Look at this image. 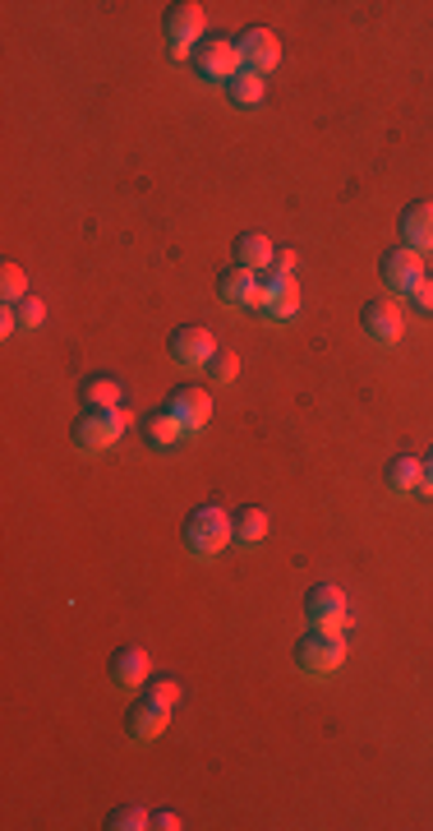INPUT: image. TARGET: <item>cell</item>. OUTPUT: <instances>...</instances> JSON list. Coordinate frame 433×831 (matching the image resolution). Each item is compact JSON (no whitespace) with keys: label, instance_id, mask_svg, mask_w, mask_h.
Masks as SVG:
<instances>
[{"label":"cell","instance_id":"obj_7","mask_svg":"<svg viewBox=\"0 0 433 831\" xmlns=\"http://www.w3.org/2000/svg\"><path fill=\"white\" fill-rule=\"evenodd\" d=\"M216 352H222V346H216V338L199 323H185V328H175L171 333V360L185 365V370H208V360Z\"/></svg>","mask_w":433,"mask_h":831},{"label":"cell","instance_id":"obj_2","mask_svg":"<svg viewBox=\"0 0 433 831\" xmlns=\"http://www.w3.org/2000/svg\"><path fill=\"white\" fill-rule=\"evenodd\" d=\"M129 425H134L129 407H88L84 416L74 420V449L102 453V449H111V443L129 430Z\"/></svg>","mask_w":433,"mask_h":831},{"label":"cell","instance_id":"obj_28","mask_svg":"<svg viewBox=\"0 0 433 831\" xmlns=\"http://www.w3.org/2000/svg\"><path fill=\"white\" fill-rule=\"evenodd\" d=\"M144 688L152 693V698H162L166 707H175V702H181V684H175V680H148Z\"/></svg>","mask_w":433,"mask_h":831},{"label":"cell","instance_id":"obj_25","mask_svg":"<svg viewBox=\"0 0 433 831\" xmlns=\"http://www.w3.org/2000/svg\"><path fill=\"white\" fill-rule=\"evenodd\" d=\"M208 375H212V383H231L235 375H240V360H235L231 352H216V356L208 360Z\"/></svg>","mask_w":433,"mask_h":831},{"label":"cell","instance_id":"obj_26","mask_svg":"<svg viewBox=\"0 0 433 831\" xmlns=\"http://www.w3.org/2000/svg\"><path fill=\"white\" fill-rule=\"evenodd\" d=\"M406 301H410V310H420V315H433V278H420L416 286L406 292Z\"/></svg>","mask_w":433,"mask_h":831},{"label":"cell","instance_id":"obj_32","mask_svg":"<svg viewBox=\"0 0 433 831\" xmlns=\"http://www.w3.org/2000/svg\"><path fill=\"white\" fill-rule=\"evenodd\" d=\"M424 490H433V449H429V457H424Z\"/></svg>","mask_w":433,"mask_h":831},{"label":"cell","instance_id":"obj_3","mask_svg":"<svg viewBox=\"0 0 433 831\" xmlns=\"http://www.w3.org/2000/svg\"><path fill=\"white\" fill-rule=\"evenodd\" d=\"M346 661V637L332 633V628H309L300 637V647H295V665H300L309 680H327V674H337Z\"/></svg>","mask_w":433,"mask_h":831},{"label":"cell","instance_id":"obj_1","mask_svg":"<svg viewBox=\"0 0 433 831\" xmlns=\"http://www.w3.org/2000/svg\"><path fill=\"white\" fill-rule=\"evenodd\" d=\"M231 540H235V527H231V513L222 504H199L185 517V550L194 559H216Z\"/></svg>","mask_w":433,"mask_h":831},{"label":"cell","instance_id":"obj_11","mask_svg":"<svg viewBox=\"0 0 433 831\" xmlns=\"http://www.w3.org/2000/svg\"><path fill=\"white\" fill-rule=\"evenodd\" d=\"M379 278H383V282H387L397 296H406L410 286H416V282L424 278V264H420L416 249L392 245V249H383V259H379Z\"/></svg>","mask_w":433,"mask_h":831},{"label":"cell","instance_id":"obj_10","mask_svg":"<svg viewBox=\"0 0 433 831\" xmlns=\"http://www.w3.org/2000/svg\"><path fill=\"white\" fill-rule=\"evenodd\" d=\"M235 51H240V65L253 70V74L277 70V61H282V42H277V33L272 28H245L240 37H235Z\"/></svg>","mask_w":433,"mask_h":831},{"label":"cell","instance_id":"obj_20","mask_svg":"<svg viewBox=\"0 0 433 831\" xmlns=\"http://www.w3.org/2000/svg\"><path fill=\"white\" fill-rule=\"evenodd\" d=\"M231 527H235V540H240V546H259V540L268 536V513L259 504H245L231 517Z\"/></svg>","mask_w":433,"mask_h":831},{"label":"cell","instance_id":"obj_9","mask_svg":"<svg viewBox=\"0 0 433 831\" xmlns=\"http://www.w3.org/2000/svg\"><path fill=\"white\" fill-rule=\"evenodd\" d=\"M300 310V286L295 278H277V273H263L259 278V315L272 323H286Z\"/></svg>","mask_w":433,"mask_h":831},{"label":"cell","instance_id":"obj_30","mask_svg":"<svg viewBox=\"0 0 433 831\" xmlns=\"http://www.w3.org/2000/svg\"><path fill=\"white\" fill-rule=\"evenodd\" d=\"M14 328H18V310L5 305V310H0V338H14Z\"/></svg>","mask_w":433,"mask_h":831},{"label":"cell","instance_id":"obj_18","mask_svg":"<svg viewBox=\"0 0 433 831\" xmlns=\"http://www.w3.org/2000/svg\"><path fill=\"white\" fill-rule=\"evenodd\" d=\"M387 490L392 494H424V462L420 457H392L387 462Z\"/></svg>","mask_w":433,"mask_h":831},{"label":"cell","instance_id":"obj_16","mask_svg":"<svg viewBox=\"0 0 433 831\" xmlns=\"http://www.w3.org/2000/svg\"><path fill=\"white\" fill-rule=\"evenodd\" d=\"M111 680L115 684H121V688H134V693H139L148 680H152V661H148V651L144 647H121V651H115L111 656Z\"/></svg>","mask_w":433,"mask_h":831},{"label":"cell","instance_id":"obj_31","mask_svg":"<svg viewBox=\"0 0 433 831\" xmlns=\"http://www.w3.org/2000/svg\"><path fill=\"white\" fill-rule=\"evenodd\" d=\"M152 827H162V831H181L185 822H181V818H175V814H171V808H162V814H157V818H152Z\"/></svg>","mask_w":433,"mask_h":831},{"label":"cell","instance_id":"obj_6","mask_svg":"<svg viewBox=\"0 0 433 831\" xmlns=\"http://www.w3.org/2000/svg\"><path fill=\"white\" fill-rule=\"evenodd\" d=\"M305 614H309V628H332V633H342V628L350 624L346 591H342V587H332V583L309 587V596H305Z\"/></svg>","mask_w":433,"mask_h":831},{"label":"cell","instance_id":"obj_21","mask_svg":"<svg viewBox=\"0 0 433 831\" xmlns=\"http://www.w3.org/2000/svg\"><path fill=\"white\" fill-rule=\"evenodd\" d=\"M226 98L235 107H259L263 102V74H253V70H240L235 80L226 84Z\"/></svg>","mask_w":433,"mask_h":831},{"label":"cell","instance_id":"obj_13","mask_svg":"<svg viewBox=\"0 0 433 831\" xmlns=\"http://www.w3.org/2000/svg\"><path fill=\"white\" fill-rule=\"evenodd\" d=\"M166 416L181 425L185 435H194V430H203V425H208L212 398H208L203 389H194V383H185V389H175V393L166 398Z\"/></svg>","mask_w":433,"mask_h":831},{"label":"cell","instance_id":"obj_12","mask_svg":"<svg viewBox=\"0 0 433 831\" xmlns=\"http://www.w3.org/2000/svg\"><path fill=\"white\" fill-rule=\"evenodd\" d=\"M360 328L369 333V342L392 346V342H401V333H406V315H401L397 301H369L364 315H360Z\"/></svg>","mask_w":433,"mask_h":831},{"label":"cell","instance_id":"obj_14","mask_svg":"<svg viewBox=\"0 0 433 831\" xmlns=\"http://www.w3.org/2000/svg\"><path fill=\"white\" fill-rule=\"evenodd\" d=\"M216 296H222V305H231V310H259V273H249V268H226L222 278H216Z\"/></svg>","mask_w":433,"mask_h":831},{"label":"cell","instance_id":"obj_15","mask_svg":"<svg viewBox=\"0 0 433 831\" xmlns=\"http://www.w3.org/2000/svg\"><path fill=\"white\" fill-rule=\"evenodd\" d=\"M401 245L424 255L433 249V199H416L401 208Z\"/></svg>","mask_w":433,"mask_h":831},{"label":"cell","instance_id":"obj_4","mask_svg":"<svg viewBox=\"0 0 433 831\" xmlns=\"http://www.w3.org/2000/svg\"><path fill=\"white\" fill-rule=\"evenodd\" d=\"M162 28H166V42L175 56H194L203 42V28H208V14L199 0H181V5H171L166 19H162Z\"/></svg>","mask_w":433,"mask_h":831},{"label":"cell","instance_id":"obj_5","mask_svg":"<svg viewBox=\"0 0 433 831\" xmlns=\"http://www.w3.org/2000/svg\"><path fill=\"white\" fill-rule=\"evenodd\" d=\"M194 74H199L203 84H231L235 74H240V51H235L231 37H212V42H199V51L189 56Z\"/></svg>","mask_w":433,"mask_h":831},{"label":"cell","instance_id":"obj_23","mask_svg":"<svg viewBox=\"0 0 433 831\" xmlns=\"http://www.w3.org/2000/svg\"><path fill=\"white\" fill-rule=\"evenodd\" d=\"M107 827L111 831H144V827H152V818L144 814L139 804H121V808H111V814H107Z\"/></svg>","mask_w":433,"mask_h":831},{"label":"cell","instance_id":"obj_8","mask_svg":"<svg viewBox=\"0 0 433 831\" xmlns=\"http://www.w3.org/2000/svg\"><path fill=\"white\" fill-rule=\"evenodd\" d=\"M171 711H175V707H166L162 698H152L148 688H139V698H134L129 717H125V734H129L134 744H148V740H157V734L166 730Z\"/></svg>","mask_w":433,"mask_h":831},{"label":"cell","instance_id":"obj_24","mask_svg":"<svg viewBox=\"0 0 433 831\" xmlns=\"http://www.w3.org/2000/svg\"><path fill=\"white\" fill-rule=\"evenodd\" d=\"M24 296H28L24 268H18V264H5V273H0V301H5V305H18Z\"/></svg>","mask_w":433,"mask_h":831},{"label":"cell","instance_id":"obj_22","mask_svg":"<svg viewBox=\"0 0 433 831\" xmlns=\"http://www.w3.org/2000/svg\"><path fill=\"white\" fill-rule=\"evenodd\" d=\"M84 407H121V383L111 375H92L84 383Z\"/></svg>","mask_w":433,"mask_h":831},{"label":"cell","instance_id":"obj_29","mask_svg":"<svg viewBox=\"0 0 433 831\" xmlns=\"http://www.w3.org/2000/svg\"><path fill=\"white\" fill-rule=\"evenodd\" d=\"M268 273L290 278V273H295V249H277V255H272V268H268Z\"/></svg>","mask_w":433,"mask_h":831},{"label":"cell","instance_id":"obj_19","mask_svg":"<svg viewBox=\"0 0 433 831\" xmlns=\"http://www.w3.org/2000/svg\"><path fill=\"white\" fill-rule=\"evenodd\" d=\"M139 430H144V443H148V449H175V439L185 435L181 425H175V420L166 416V407H162V412H148V416L139 420Z\"/></svg>","mask_w":433,"mask_h":831},{"label":"cell","instance_id":"obj_27","mask_svg":"<svg viewBox=\"0 0 433 831\" xmlns=\"http://www.w3.org/2000/svg\"><path fill=\"white\" fill-rule=\"evenodd\" d=\"M14 310H18V323H24V328H37V323L47 319V305L37 301V296H24V301L14 305Z\"/></svg>","mask_w":433,"mask_h":831},{"label":"cell","instance_id":"obj_17","mask_svg":"<svg viewBox=\"0 0 433 831\" xmlns=\"http://www.w3.org/2000/svg\"><path fill=\"white\" fill-rule=\"evenodd\" d=\"M272 255H277V249L268 245L263 231H240V236H235V264L249 268V273H268Z\"/></svg>","mask_w":433,"mask_h":831}]
</instances>
